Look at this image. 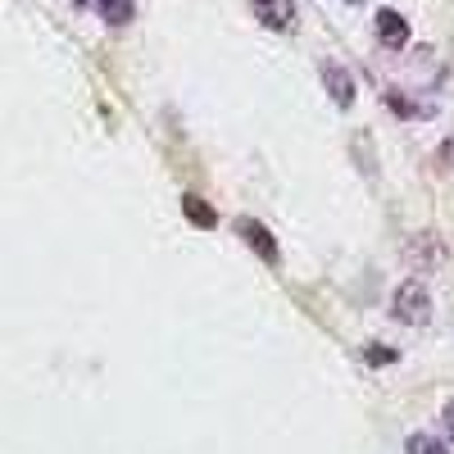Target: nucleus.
Returning <instances> with one entry per match:
<instances>
[{
    "label": "nucleus",
    "instance_id": "obj_3",
    "mask_svg": "<svg viewBox=\"0 0 454 454\" xmlns=\"http://www.w3.org/2000/svg\"><path fill=\"white\" fill-rule=\"evenodd\" d=\"M318 78H323V91L332 96L336 109H350V105H355V78H350V68H346V64L323 59V64H318Z\"/></svg>",
    "mask_w": 454,
    "mask_h": 454
},
{
    "label": "nucleus",
    "instance_id": "obj_9",
    "mask_svg": "<svg viewBox=\"0 0 454 454\" xmlns=\"http://www.w3.org/2000/svg\"><path fill=\"white\" fill-rule=\"evenodd\" d=\"M404 454H450V450H445V441H436V436H427V432H413V436L404 441Z\"/></svg>",
    "mask_w": 454,
    "mask_h": 454
},
{
    "label": "nucleus",
    "instance_id": "obj_5",
    "mask_svg": "<svg viewBox=\"0 0 454 454\" xmlns=\"http://www.w3.org/2000/svg\"><path fill=\"white\" fill-rule=\"evenodd\" d=\"M377 42H382L387 51H404L409 46V19L395 14V10H377Z\"/></svg>",
    "mask_w": 454,
    "mask_h": 454
},
{
    "label": "nucleus",
    "instance_id": "obj_1",
    "mask_svg": "<svg viewBox=\"0 0 454 454\" xmlns=\"http://www.w3.org/2000/svg\"><path fill=\"white\" fill-rule=\"evenodd\" d=\"M391 318L404 323V327L432 323V295H427V286H423L419 278H409V282L395 286V295H391Z\"/></svg>",
    "mask_w": 454,
    "mask_h": 454
},
{
    "label": "nucleus",
    "instance_id": "obj_2",
    "mask_svg": "<svg viewBox=\"0 0 454 454\" xmlns=\"http://www.w3.org/2000/svg\"><path fill=\"white\" fill-rule=\"evenodd\" d=\"M404 254H409V263H413L419 273H432V269H445V263H450V250L441 246V237H436V232H419V237H409Z\"/></svg>",
    "mask_w": 454,
    "mask_h": 454
},
{
    "label": "nucleus",
    "instance_id": "obj_11",
    "mask_svg": "<svg viewBox=\"0 0 454 454\" xmlns=\"http://www.w3.org/2000/svg\"><path fill=\"white\" fill-rule=\"evenodd\" d=\"M364 359L382 368V364H395V350H387V346H368V350H364Z\"/></svg>",
    "mask_w": 454,
    "mask_h": 454
},
{
    "label": "nucleus",
    "instance_id": "obj_12",
    "mask_svg": "<svg viewBox=\"0 0 454 454\" xmlns=\"http://www.w3.org/2000/svg\"><path fill=\"white\" fill-rule=\"evenodd\" d=\"M441 419H445V436H450V441H454V400H450V404H445V409H441Z\"/></svg>",
    "mask_w": 454,
    "mask_h": 454
},
{
    "label": "nucleus",
    "instance_id": "obj_13",
    "mask_svg": "<svg viewBox=\"0 0 454 454\" xmlns=\"http://www.w3.org/2000/svg\"><path fill=\"white\" fill-rule=\"evenodd\" d=\"M73 5H87V0H73Z\"/></svg>",
    "mask_w": 454,
    "mask_h": 454
},
{
    "label": "nucleus",
    "instance_id": "obj_7",
    "mask_svg": "<svg viewBox=\"0 0 454 454\" xmlns=\"http://www.w3.org/2000/svg\"><path fill=\"white\" fill-rule=\"evenodd\" d=\"M182 214L192 218L196 227H205V232H209V227H218V214H214V209H209L200 196H186V200H182Z\"/></svg>",
    "mask_w": 454,
    "mask_h": 454
},
{
    "label": "nucleus",
    "instance_id": "obj_4",
    "mask_svg": "<svg viewBox=\"0 0 454 454\" xmlns=\"http://www.w3.org/2000/svg\"><path fill=\"white\" fill-rule=\"evenodd\" d=\"M237 232H241V241H246L263 263H282V250H278L273 232H269V227H263L259 218H241V223H237Z\"/></svg>",
    "mask_w": 454,
    "mask_h": 454
},
{
    "label": "nucleus",
    "instance_id": "obj_10",
    "mask_svg": "<svg viewBox=\"0 0 454 454\" xmlns=\"http://www.w3.org/2000/svg\"><path fill=\"white\" fill-rule=\"evenodd\" d=\"M387 105L400 114V119H427V114H432V105H413V100H404L400 91H391V96H387Z\"/></svg>",
    "mask_w": 454,
    "mask_h": 454
},
{
    "label": "nucleus",
    "instance_id": "obj_8",
    "mask_svg": "<svg viewBox=\"0 0 454 454\" xmlns=\"http://www.w3.org/2000/svg\"><path fill=\"white\" fill-rule=\"evenodd\" d=\"M96 10L105 23H128L132 10H137V0H96Z\"/></svg>",
    "mask_w": 454,
    "mask_h": 454
},
{
    "label": "nucleus",
    "instance_id": "obj_6",
    "mask_svg": "<svg viewBox=\"0 0 454 454\" xmlns=\"http://www.w3.org/2000/svg\"><path fill=\"white\" fill-rule=\"evenodd\" d=\"M250 10L263 27H273V32H286L291 19H295V5L291 0H250Z\"/></svg>",
    "mask_w": 454,
    "mask_h": 454
}]
</instances>
